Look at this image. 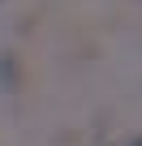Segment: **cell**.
<instances>
[{"label": "cell", "instance_id": "1", "mask_svg": "<svg viewBox=\"0 0 142 146\" xmlns=\"http://www.w3.org/2000/svg\"><path fill=\"white\" fill-rule=\"evenodd\" d=\"M0 82H5V90H22L26 73H22V56L17 52H0Z\"/></svg>", "mask_w": 142, "mask_h": 146}, {"label": "cell", "instance_id": "2", "mask_svg": "<svg viewBox=\"0 0 142 146\" xmlns=\"http://www.w3.org/2000/svg\"><path fill=\"white\" fill-rule=\"evenodd\" d=\"M129 146H142V133H138V137H133V142H129Z\"/></svg>", "mask_w": 142, "mask_h": 146}]
</instances>
